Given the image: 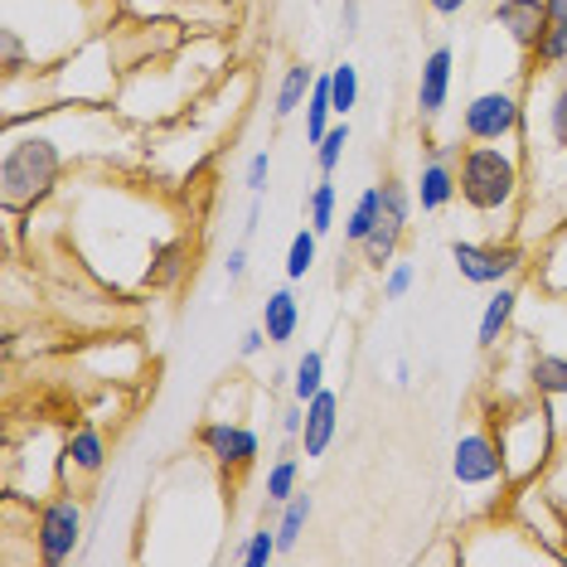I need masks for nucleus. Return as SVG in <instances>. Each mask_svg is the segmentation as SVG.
Wrapping results in <instances>:
<instances>
[{"label": "nucleus", "mask_w": 567, "mask_h": 567, "mask_svg": "<svg viewBox=\"0 0 567 567\" xmlns=\"http://www.w3.org/2000/svg\"><path fill=\"white\" fill-rule=\"evenodd\" d=\"M63 171H69V151H63V141L54 132H44V126L20 132V122L6 126V151H0V209L34 214L59 189Z\"/></svg>", "instance_id": "1"}, {"label": "nucleus", "mask_w": 567, "mask_h": 567, "mask_svg": "<svg viewBox=\"0 0 567 567\" xmlns=\"http://www.w3.org/2000/svg\"><path fill=\"white\" fill-rule=\"evenodd\" d=\"M461 204L475 218H519L524 199V156L505 141H471L456 156Z\"/></svg>", "instance_id": "2"}, {"label": "nucleus", "mask_w": 567, "mask_h": 567, "mask_svg": "<svg viewBox=\"0 0 567 567\" xmlns=\"http://www.w3.org/2000/svg\"><path fill=\"white\" fill-rule=\"evenodd\" d=\"M495 442H499V451H505L509 481H528V475H538V466H544L548 451H553V408H548V398H538V403H519V408H509L505 417H495Z\"/></svg>", "instance_id": "3"}, {"label": "nucleus", "mask_w": 567, "mask_h": 567, "mask_svg": "<svg viewBox=\"0 0 567 567\" xmlns=\"http://www.w3.org/2000/svg\"><path fill=\"white\" fill-rule=\"evenodd\" d=\"M87 538V509L79 489H59L49 495L40 509H34V558L44 567H63L79 558Z\"/></svg>", "instance_id": "4"}, {"label": "nucleus", "mask_w": 567, "mask_h": 567, "mask_svg": "<svg viewBox=\"0 0 567 567\" xmlns=\"http://www.w3.org/2000/svg\"><path fill=\"white\" fill-rule=\"evenodd\" d=\"M461 136L466 141H514L524 136V97L514 87H489L475 93L461 112Z\"/></svg>", "instance_id": "5"}, {"label": "nucleus", "mask_w": 567, "mask_h": 567, "mask_svg": "<svg viewBox=\"0 0 567 567\" xmlns=\"http://www.w3.org/2000/svg\"><path fill=\"white\" fill-rule=\"evenodd\" d=\"M451 262H456L461 281H471V287H499V281H509L514 272L524 267V248L519 243H471V238H456L451 243Z\"/></svg>", "instance_id": "6"}, {"label": "nucleus", "mask_w": 567, "mask_h": 567, "mask_svg": "<svg viewBox=\"0 0 567 567\" xmlns=\"http://www.w3.org/2000/svg\"><path fill=\"white\" fill-rule=\"evenodd\" d=\"M451 481L466 489H485V485H509L505 471V451H499L495 432H466L451 446Z\"/></svg>", "instance_id": "7"}, {"label": "nucleus", "mask_w": 567, "mask_h": 567, "mask_svg": "<svg viewBox=\"0 0 567 567\" xmlns=\"http://www.w3.org/2000/svg\"><path fill=\"white\" fill-rule=\"evenodd\" d=\"M195 442L204 456L214 461V471H224V475H243L257 461V432L243 427V422H228V417L199 422Z\"/></svg>", "instance_id": "8"}, {"label": "nucleus", "mask_w": 567, "mask_h": 567, "mask_svg": "<svg viewBox=\"0 0 567 567\" xmlns=\"http://www.w3.org/2000/svg\"><path fill=\"white\" fill-rule=\"evenodd\" d=\"M451 79H456V49L436 44L432 54L422 59V73H417V117L422 122H436L446 112Z\"/></svg>", "instance_id": "9"}, {"label": "nucleus", "mask_w": 567, "mask_h": 567, "mask_svg": "<svg viewBox=\"0 0 567 567\" xmlns=\"http://www.w3.org/2000/svg\"><path fill=\"white\" fill-rule=\"evenodd\" d=\"M59 466L69 481H97L102 471H107V436L93 422H83V427H73L63 436V451H59Z\"/></svg>", "instance_id": "10"}, {"label": "nucleus", "mask_w": 567, "mask_h": 567, "mask_svg": "<svg viewBox=\"0 0 567 567\" xmlns=\"http://www.w3.org/2000/svg\"><path fill=\"white\" fill-rule=\"evenodd\" d=\"M340 432V393L334 389H320L311 403H306V427H301V456L306 461H320Z\"/></svg>", "instance_id": "11"}, {"label": "nucleus", "mask_w": 567, "mask_h": 567, "mask_svg": "<svg viewBox=\"0 0 567 567\" xmlns=\"http://www.w3.org/2000/svg\"><path fill=\"white\" fill-rule=\"evenodd\" d=\"M417 209L422 214H442L461 199V185H456V161L446 156H422V175H417Z\"/></svg>", "instance_id": "12"}, {"label": "nucleus", "mask_w": 567, "mask_h": 567, "mask_svg": "<svg viewBox=\"0 0 567 567\" xmlns=\"http://www.w3.org/2000/svg\"><path fill=\"white\" fill-rule=\"evenodd\" d=\"M495 20L509 30V40L524 49V54H534L538 34L548 30V6L544 0H499L495 6Z\"/></svg>", "instance_id": "13"}, {"label": "nucleus", "mask_w": 567, "mask_h": 567, "mask_svg": "<svg viewBox=\"0 0 567 567\" xmlns=\"http://www.w3.org/2000/svg\"><path fill=\"white\" fill-rule=\"evenodd\" d=\"M514 311H519V287H509V281H499L495 296L485 301V311H481V330H475V344L489 354L499 340H505V330H509V320Z\"/></svg>", "instance_id": "14"}, {"label": "nucleus", "mask_w": 567, "mask_h": 567, "mask_svg": "<svg viewBox=\"0 0 567 567\" xmlns=\"http://www.w3.org/2000/svg\"><path fill=\"white\" fill-rule=\"evenodd\" d=\"M262 330H267V340H272L277 350L296 340V330H301V301H296L291 287L267 291V301H262Z\"/></svg>", "instance_id": "15"}, {"label": "nucleus", "mask_w": 567, "mask_h": 567, "mask_svg": "<svg viewBox=\"0 0 567 567\" xmlns=\"http://www.w3.org/2000/svg\"><path fill=\"white\" fill-rule=\"evenodd\" d=\"M311 514H316V495H311V489H296L287 505H281V514H277V548H281V558H291V553L301 548Z\"/></svg>", "instance_id": "16"}, {"label": "nucleus", "mask_w": 567, "mask_h": 567, "mask_svg": "<svg viewBox=\"0 0 567 567\" xmlns=\"http://www.w3.org/2000/svg\"><path fill=\"white\" fill-rule=\"evenodd\" d=\"M316 73L306 59H296L287 73H281V83H277V97H272V117L277 122H287L291 112H301L306 107V97H311V87H316Z\"/></svg>", "instance_id": "17"}, {"label": "nucleus", "mask_w": 567, "mask_h": 567, "mask_svg": "<svg viewBox=\"0 0 567 567\" xmlns=\"http://www.w3.org/2000/svg\"><path fill=\"white\" fill-rule=\"evenodd\" d=\"M528 389H534V398H548V403L567 398V354L538 350L528 359Z\"/></svg>", "instance_id": "18"}, {"label": "nucleus", "mask_w": 567, "mask_h": 567, "mask_svg": "<svg viewBox=\"0 0 567 567\" xmlns=\"http://www.w3.org/2000/svg\"><path fill=\"white\" fill-rule=\"evenodd\" d=\"M403 228H393V224H383V218H379V228H373V234L364 238V243H359V262H364L369 267V272H389V267L398 262V248H403Z\"/></svg>", "instance_id": "19"}, {"label": "nucleus", "mask_w": 567, "mask_h": 567, "mask_svg": "<svg viewBox=\"0 0 567 567\" xmlns=\"http://www.w3.org/2000/svg\"><path fill=\"white\" fill-rule=\"evenodd\" d=\"M301 489V456H296V446H287L281 456L272 461V471H267V481H262V495H267V505H287V499Z\"/></svg>", "instance_id": "20"}, {"label": "nucleus", "mask_w": 567, "mask_h": 567, "mask_svg": "<svg viewBox=\"0 0 567 567\" xmlns=\"http://www.w3.org/2000/svg\"><path fill=\"white\" fill-rule=\"evenodd\" d=\"M330 117H334V97H330V69L316 73V87L306 97V146H320L330 132Z\"/></svg>", "instance_id": "21"}, {"label": "nucleus", "mask_w": 567, "mask_h": 567, "mask_svg": "<svg viewBox=\"0 0 567 567\" xmlns=\"http://www.w3.org/2000/svg\"><path fill=\"white\" fill-rule=\"evenodd\" d=\"M379 218H383V195H379V185H369L364 195L354 199V209H350V218H344V243L350 248H359L373 228H379Z\"/></svg>", "instance_id": "22"}, {"label": "nucleus", "mask_w": 567, "mask_h": 567, "mask_svg": "<svg viewBox=\"0 0 567 567\" xmlns=\"http://www.w3.org/2000/svg\"><path fill=\"white\" fill-rule=\"evenodd\" d=\"M334 209H340V189H334V179L330 175H320L316 179V189L306 195V218H311V228L320 238L334 228Z\"/></svg>", "instance_id": "23"}, {"label": "nucleus", "mask_w": 567, "mask_h": 567, "mask_svg": "<svg viewBox=\"0 0 567 567\" xmlns=\"http://www.w3.org/2000/svg\"><path fill=\"white\" fill-rule=\"evenodd\" d=\"M379 195H383V224H393V228H403L408 234V224H412V209H417V195L403 185L398 175H389L379 185Z\"/></svg>", "instance_id": "24"}, {"label": "nucleus", "mask_w": 567, "mask_h": 567, "mask_svg": "<svg viewBox=\"0 0 567 567\" xmlns=\"http://www.w3.org/2000/svg\"><path fill=\"white\" fill-rule=\"evenodd\" d=\"M316 257H320V234H316L311 224L296 228V234H291V248H287V281H306V277H311Z\"/></svg>", "instance_id": "25"}, {"label": "nucleus", "mask_w": 567, "mask_h": 567, "mask_svg": "<svg viewBox=\"0 0 567 567\" xmlns=\"http://www.w3.org/2000/svg\"><path fill=\"white\" fill-rule=\"evenodd\" d=\"M320 389H326V354L306 350L301 359H296V373H291V398L296 403H311Z\"/></svg>", "instance_id": "26"}, {"label": "nucleus", "mask_w": 567, "mask_h": 567, "mask_svg": "<svg viewBox=\"0 0 567 567\" xmlns=\"http://www.w3.org/2000/svg\"><path fill=\"white\" fill-rule=\"evenodd\" d=\"M234 558L243 567H267L272 558H281V548H277V524H257L248 538H243V548L234 553Z\"/></svg>", "instance_id": "27"}, {"label": "nucleus", "mask_w": 567, "mask_h": 567, "mask_svg": "<svg viewBox=\"0 0 567 567\" xmlns=\"http://www.w3.org/2000/svg\"><path fill=\"white\" fill-rule=\"evenodd\" d=\"M563 63H567V24L548 20V30L538 34V44H534V69L553 73V69H563Z\"/></svg>", "instance_id": "28"}, {"label": "nucleus", "mask_w": 567, "mask_h": 567, "mask_svg": "<svg viewBox=\"0 0 567 567\" xmlns=\"http://www.w3.org/2000/svg\"><path fill=\"white\" fill-rule=\"evenodd\" d=\"M330 97H334V117H350L359 107V69L350 59L330 69Z\"/></svg>", "instance_id": "29"}, {"label": "nucleus", "mask_w": 567, "mask_h": 567, "mask_svg": "<svg viewBox=\"0 0 567 567\" xmlns=\"http://www.w3.org/2000/svg\"><path fill=\"white\" fill-rule=\"evenodd\" d=\"M344 151H350V117H340L326 132V141L316 146V171L320 175H334L340 171V161H344Z\"/></svg>", "instance_id": "30"}, {"label": "nucleus", "mask_w": 567, "mask_h": 567, "mask_svg": "<svg viewBox=\"0 0 567 567\" xmlns=\"http://www.w3.org/2000/svg\"><path fill=\"white\" fill-rule=\"evenodd\" d=\"M544 122H548V141H553V151H567V79L553 83Z\"/></svg>", "instance_id": "31"}, {"label": "nucleus", "mask_w": 567, "mask_h": 567, "mask_svg": "<svg viewBox=\"0 0 567 567\" xmlns=\"http://www.w3.org/2000/svg\"><path fill=\"white\" fill-rule=\"evenodd\" d=\"M412 281H417V267L398 257L389 272H383V301H403V296L412 291Z\"/></svg>", "instance_id": "32"}, {"label": "nucleus", "mask_w": 567, "mask_h": 567, "mask_svg": "<svg viewBox=\"0 0 567 567\" xmlns=\"http://www.w3.org/2000/svg\"><path fill=\"white\" fill-rule=\"evenodd\" d=\"M267 179H272V151H257L248 161V175H243V185H248V195H262Z\"/></svg>", "instance_id": "33"}, {"label": "nucleus", "mask_w": 567, "mask_h": 567, "mask_svg": "<svg viewBox=\"0 0 567 567\" xmlns=\"http://www.w3.org/2000/svg\"><path fill=\"white\" fill-rule=\"evenodd\" d=\"M224 277H228V287H238L243 277H248V243H234L224 257Z\"/></svg>", "instance_id": "34"}, {"label": "nucleus", "mask_w": 567, "mask_h": 567, "mask_svg": "<svg viewBox=\"0 0 567 567\" xmlns=\"http://www.w3.org/2000/svg\"><path fill=\"white\" fill-rule=\"evenodd\" d=\"M301 427H306V403H291L281 412V436H287V446H301Z\"/></svg>", "instance_id": "35"}, {"label": "nucleus", "mask_w": 567, "mask_h": 567, "mask_svg": "<svg viewBox=\"0 0 567 567\" xmlns=\"http://www.w3.org/2000/svg\"><path fill=\"white\" fill-rule=\"evenodd\" d=\"M267 344H272V340H267L262 320H257V326H248V330H243V340H238V359H257V354L267 350Z\"/></svg>", "instance_id": "36"}, {"label": "nucleus", "mask_w": 567, "mask_h": 567, "mask_svg": "<svg viewBox=\"0 0 567 567\" xmlns=\"http://www.w3.org/2000/svg\"><path fill=\"white\" fill-rule=\"evenodd\" d=\"M340 30H344V40H350V34H359V0H344V10H340Z\"/></svg>", "instance_id": "37"}, {"label": "nucleus", "mask_w": 567, "mask_h": 567, "mask_svg": "<svg viewBox=\"0 0 567 567\" xmlns=\"http://www.w3.org/2000/svg\"><path fill=\"white\" fill-rule=\"evenodd\" d=\"M471 0H427V10L432 16H442V20H451V16H461V10H466Z\"/></svg>", "instance_id": "38"}, {"label": "nucleus", "mask_w": 567, "mask_h": 567, "mask_svg": "<svg viewBox=\"0 0 567 567\" xmlns=\"http://www.w3.org/2000/svg\"><path fill=\"white\" fill-rule=\"evenodd\" d=\"M393 383H398V389H408V383H412V364H408V359H398V364H393Z\"/></svg>", "instance_id": "39"}, {"label": "nucleus", "mask_w": 567, "mask_h": 567, "mask_svg": "<svg viewBox=\"0 0 567 567\" xmlns=\"http://www.w3.org/2000/svg\"><path fill=\"white\" fill-rule=\"evenodd\" d=\"M544 6H548V20L567 24V0H544Z\"/></svg>", "instance_id": "40"}]
</instances>
